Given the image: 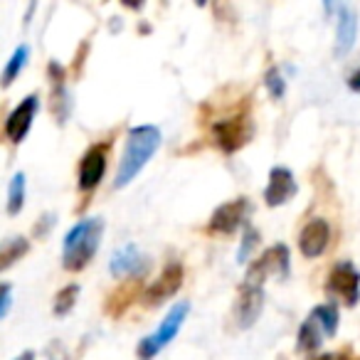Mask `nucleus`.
<instances>
[{"label":"nucleus","instance_id":"9b49d317","mask_svg":"<svg viewBox=\"0 0 360 360\" xmlns=\"http://www.w3.org/2000/svg\"><path fill=\"white\" fill-rule=\"evenodd\" d=\"M37 111H40V96L37 94H27L25 99L11 111V116H8V121H6V139L11 141V143H22V141H25Z\"/></svg>","mask_w":360,"mask_h":360},{"label":"nucleus","instance_id":"5701e85b","mask_svg":"<svg viewBox=\"0 0 360 360\" xmlns=\"http://www.w3.org/2000/svg\"><path fill=\"white\" fill-rule=\"evenodd\" d=\"M77 296H79V286L77 284H67L65 289L57 291L55 296V306H52V311H55V316H67L72 309H75L77 304Z\"/></svg>","mask_w":360,"mask_h":360},{"label":"nucleus","instance_id":"f03ea898","mask_svg":"<svg viewBox=\"0 0 360 360\" xmlns=\"http://www.w3.org/2000/svg\"><path fill=\"white\" fill-rule=\"evenodd\" d=\"M101 232H104V220L101 217H86L79 220L62 242V264L67 271H82L101 245Z\"/></svg>","mask_w":360,"mask_h":360},{"label":"nucleus","instance_id":"f3484780","mask_svg":"<svg viewBox=\"0 0 360 360\" xmlns=\"http://www.w3.org/2000/svg\"><path fill=\"white\" fill-rule=\"evenodd\" d=\"M139 291H141V279H131V281H126V284H121L119 289H114L109 294L106 311H109L111 316H121L136 301Z\"/></svg>","mask_w":360,"mask_h":360},{"label":"nucleus","instance_id":"bb28decb","mask_svg":"<svg viewBox=\"0 0 360 360\" xmlns=\"http://www.w3.org/2000/svg\"><path fill=\"white\" fill-rule=\"evenodd\" d=\"M52 225H55V215H52V212H47V215L35 225V237H47V232L52 230Z\"/></svg>","mask_w":360,"mask_h":360},{"label":"nucleus","instance_id":"f8f14e48","mask_svg":"<svg viewBox=\"0 0 360 360\" xmlns=\"http://www.w3.org/2000/svg\"><path fill=\"white\" fill-rule=\"evenodd\" d=\"M296 191H299V186H296L294 173L284 165H274L269 170V183L264 188V202L269 207L286 205L296 195Z\"/></svg>","mask_w":360,"mask_h":360},{"label":"nucleus","instance_id":"1a4fd4ad","mask_svg":"<svg viewBox=\"0 0 360 360\" xmlns=\"http://www.w3.org/2000/svg\"><path fill=\"white\" fill-rule=\"evenodd\" d=\"M106 160H109V143H94L86 148L79 165V191L91 193L101 183L106 173Z\"/></svg>","mask_w":360,"mask_h":360},{"label":"nucleus","instance_id":"4468645a","mask_svg":"<svg viewBox=\"0 0 360 360\" xmlns=\"http://www.w3.org/2000/svg\"><path fill=\"white\" fill-rule=\"evenodd\" d=\"M330 242V225L323 217H314L299 235V250L306 259H316L326 252Z\"/></svg>","mask_w":360,"mask_h":360},{"label":"nucleus","instance_id":"39448f33","mask_svg":"<svg viewBox=\"0 0 360 360\" xmlns=\"http://www.w3.org/2000/svg\"><path fill=\"white\" fill-rule=\"evenodd\" d=\"M252 134H255V126L250 121V114L242 111L237 116H227V119L215 121L212 126V136H215V143L220 146L225 153H235L242 146L250 143Z\"/></svg>","mask_w":360,"mask_h":360},{"label":"nucleus","instance_id":"393cba45","mask_svg":"<svg viewBox=\"0 0 360 360\" xmlns=\"http://www.w3.org/2000/svg\"><path fill=\"white\" fill-rule=\"evenodd\" d=\"M264 84H266V89H269L271 99H281V96L286 94V82L276 67H271V70L264 75Z\"/></svg>","mask_w":360,"mask_h":360},{"label":"nucleus","instance_id":"b1692460","mask_svg":"<svg viewBox=\"0 0 360 360\" xmlns=\"http://www.w3.org/2000/svg\"><path fill=\"white\" fill-rule=\"evenodd\" d=\"M257 245H259V232H257L255 227L247 225L245 232H242V245H240V252H237V262L245 264V262L250 259L252 252L257 250Z\"/></svg>","mask_w":360,"mask_h":360},{"label":"nucleus","instance_id":"6ab92c4d","mask_svg":"<svg viewBox=\"0 0 360 360\" xmlns=\"http://www.w3.org/2000/svg\"><path fill=\"white\" fill-rule=\"evenodd\" d=\"M27 250H30V242L25 237H11V240L3 242V247H0V271L11 269L20 257L27 255Z\"/></svg>","mask_w":360,"mask_h":360},{"label":"nucleus","instance_id":"6e6552de","mask_svg":"<svg viewBox=\"0 0 360 360\" xmlns=\"http://www.w3.org/2000/svg\"><path fill=\"white\" fill-rule=\"evenodd\" d=\"M250 200L247 198H237V200H230L225 205H220L210 217V232H217V235H235L242 225L250 217Z\"/></svg>","mask_w":360,"mask_h":360},{"label":"nucleus","instance_id":"20e7f679","mask_svg":"<svg viewBox=\"0 0 360 360\" xmlns=\"http://www.w3.org/2000/svg\"><path fill=\"white\" fill-rule=\"evenodd\" d=\"M326 294L330 299L340 301L343 306L353 309L360 301V271L355 269L353 262H338L330 269L328 279H326Z\"/></svg>","mask_w":360,"mask_h":360},{"label":"nucleus","instance_id":"0eeeda50","mask_svg":"<svg viewBox=\"0 0 360 360\" xmlns=\"http://www.w3.org/2000/svg\"><path fill=\"white\" fill-rule=\"evenodd\" d=\"M264 309V286L262 284H250V281H242L240 294H237L235 304V321L242 330L252 328L257 323V319L262 316Z\"/></svg>","mask_w":360,"mask_h":360},{"label":"nucleus","instance_id":"412c9836","mask_svg":"<svg viewBox=\"0 0 360 360\" xmlns=\"http://www.w3.org/2000/svg\"><path fill=\"white\" fill-rule=\"evenodd\" d=\"M27 57H30V47H27V45L15 47V52H13L11 60H8L6 70H3V86H6V89L13 84V82H15V77L20 75L22 70H25Z\"/></svg>","mask_w":360,"mask_h":360},{"label":"nucleus","instance_id":"c85d7f7f","mask_svg":"<svg viewBox=\"0 0 360 360\" xmlns=\"http://www.w3.org/2000/svg\"><path fill=\"white\" fill-rule=\"evenodd\" d=\"M314 360H350V358L345 353H321Z\"/></svg>","mask_w":360,"mask_h":360},{"label":"nucleus","instance_id":"a878e982","mask_svg":"<svg viewBox=\"0 0 360 360\" xmlns=\"http://www.w3.org/2000/svg\"><path fill=\"white\" fill-rule=\"evenodd\" d=\"M11 306H13V286L8 281L0 284V319H6L11 314Z\"/></svg>","mask_w":360,"mask_h":360},{"label":"nucleus","instance_id":"4be33fe9","mask_svg":"<svg viewBox=\"0 0 360 360\" xmlns=\"http://www.w3.org/2000/svg\"><path fill=\"white\" fill-rule=\"evenodd\" d=\"M311 316H314V319L321 323V328H323L326 338H328V335H333L335 330H338V309H335V304H321V306H316V309L311 311Z\"/></svg>","mask_w":360,"mask_h":360},{"label":"nucleus","instance_id":"2eb2a0df","mask_svg":"<svg viewBox=\"0 0 360 360\" xmlns=\"http://www.w3.org/2000/svg\"><path fill=\"white\" fill-rule=\"evenodd\" d=\"M338 25H335V47L333 55L335 57H345L350 50H353L355 40H358V13L355 8L345 6V3H338Z\"/></svg>","mask_w":360,"mask_h":360},{"label":"nucleus","instance_id":"aec40b11","mask_svg":"<svg viewBox=\"0 0 360 360\" xmlns=\"http://www.w3.org/2000/svg\"><path fill=\"white\" fill-rule=\"evenodd\" d=\"M25 205V173H15L11 180V186H8V205L6 212L8 215H18Z\"/></svg>","mask_w":360,"mask_h":360},{"label":"nucleus","instance_id":"f257e3e1","mask_svg":"<svg viewBox=\"0 0 360 360\" xmlns=\"http://www.w3.org/2000/svg\"><path fill=\"white\" fill-rule=\"evenodd\" d=\"M160 146V131L155 126L146 124V126H134L126 136V146L124 153L119 160V170H116L114 178V188H126L141 170L146 168L153 153Z\"/></svg>","mask_w":360,"mask_h":360},{"label":"nucleus","instance_id":"ddd939ff","mask_svg":"<svg viewBox=\"0 0 360 360\" xmlns=\"http://www.w3.org/2000/svg\"><path fill=\"white\" fill-rule=\"evenodd\" d=\"M47 77H50V84H52V114H55L57 124H65L67 116L72 111V99H70V91H67V72L60 62L52 60L47 65Z\"/></svg>","mask_w":360,"mask_h":360},{"label":"nucleus","instance_id":"cd10ccee","mask_svg":"<svg viewBox=\"0 0 360 360\" xmlns=\"http://www.w3.org/2000/svg\"><path fill=\"white\" fill-rule=\"evenodd\" d=\"M348 89L350 91H360V70H355L353 75L348 77Z\"/></svg>","mask_w":360,"mask_h":360},{"label":"nucleus","instance_id":"c756f323","mask_svg":"<svg viewBox=\"0 0 360 360\" xmlns=\"http://www.w3.org/2000/svg\"><path fill=\"white\" fill-rule=\"evenodd\" d=\"M15 360H35V353H32V350H25V353H22L20 358H15Z\"/></svg>","mask_w":360,"mask_h":360},{"label":"nucleus","instance_id":"dca6fc26","mask_svg":"<svg viewBox=\"0 0 360 360\" xmlns=\"http://www.w3.org/2000/svg\"><path fill=\"white\" fill-rule=\"evenodd\" d=\"M109 271L114 276H131V279H141L148 271V259L139 252L136 245H126L119 250L109 262Z\"/></svg>","mask_w":360,"mask_h":360},{"label":"nucleus","instance_id":"7ed1b4c3","mask_svg":"<svg viewBox=\"0 0 360 360\" xmlns=\"http://www.w3.org/2000/svg\"><path fill=\"white\" fill-rule=\"evenodd\" d=\"M188 314H191V304H188V301H178V304L168 311V316L163 319V323L139 343V348H136L139 358L141 360H153L155 355H158L160 350H163L165 345L178 335V330L183 328V323H186Z\"/></svg>","mask_w":360,"mask_h":360},{"label":"nucleus","instance_id":"423d86ee","mask_svg":"<svg viewBox=\"0 0 360 360\" xmlns=\"http://www.w3.org/2000/svg\"><path fill=\"white\" fill-rule=\"evenodd\" d=\"M291 271V255H289V247L286 245H274L269 250L262 252L259 259H255L247 269L245 281L250 284H262L264 286L266 274H276L281 279H286Z\"/></svg>","mask_w":360,"mask_h":360},{"label":"nucleus","instance_id":"a211bd4d","mask_svg":"<svg viewBox=\"0 0 360 360\" xmlns=\"http://www.w3.org/2000/svg\"><path fill=\"white\" fill-rule=\"evenodd\" d=\"M323 338H326L323 328H321V323L314 316H309L299 326V333H296V343H299V350H304V353H319Z\"/></svg>","mask_w":360,"mask_h":360},{"label":"nucleus","instance_id":"9d476101","mask_svg":"<svg viewBox=\"0 0 360 360\" xmlns=\"http://www.w3.org/2000/svg\"><path fill=\"white\" fill-rule=\"evenodd\" d=\"M183 286V264L180 262H168L160 271V276L143 291L146 306H160L163 301H168L170 296L178 294V289Z\"/></svg>","mask_w":360,"mask_h":360}]
</instances>
